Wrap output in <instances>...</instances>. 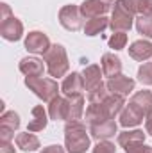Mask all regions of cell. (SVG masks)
Instances as JSON below:
<instances>
[{
	"label": "cell",
	"instance_id": "1",
	"mask_svg": "<svg viewBox=\"0 0 152 153\" xmlns=\"http://www.w3.org/2000/svg\"><path fill=\"white\" fill-rule=\"evenodd\" d=\"M123 105H125V98L123 96L109 94L104 102L90 103L88 105V109H86V121L90 125H95V123H102V121L113 119L116 114L122 112Z\"/></svg>",
	"mask_w": 152,
	"mask_h": 153
},
{
	"label": "cell",
	"instance_id": "2",
	"mask_svg": "<svg viewBox=\"0 0 152 153\" xmlns=\"http://www.w3.org/2000/svg\"><path fill=\"white\" fill-rule=\"evenodd\" d=\"M90 135L81 121H66L65 125V146L68 153H86L90 148Z\"/></svg>",
	"mask_w": 152,
	"mask_h": 153
},
{
	"label": "cell",
	"instance_id": "3",
	"mask_svg": "<svg viewBox=\"0 0 152 153\" xmlns=\"http://www.w3.org/2000/svg\"><path fill=\"white\" fill-rule=\"evenodd\" d=\"M45 59V64H47V71L50 73V76L54 78H59V76H65L68 73V68H70V62H68V55H66V50L63 45H52L50 50L43 55Z\"/></svg>",
	"mask_w": 152,
	"mask_h": 153
},
{
	"label": "cell",
	"instance_id": "4",
	"mask_svg": "<svg viewBox=\"0 0 152 153\" xmlns=\"http://www.w3.org/2000/svg\"><path fill=\"white\" fill-rule=\"evenodd\" d=\"M25 85L43 102L50 103L54 98L59 96V85L54 78H41V76H27Z\"/></svg>",
	"mask_w": 152,
	"mask_h": 153
},
{
	"label": "cell",
	"instance_id": "5",
	"mask_svg": "<svg viewBox=\"0 0 152 153\" xmlns=\"http://www.w3.org/2000/svg\"><path fill=\"white\" fill-rule=\"evenodd\" d=\"M132 20H134V16L116 0L113 7V16L109 20V27L113 29V32H127V30H131Z\"/></svg>",
	"mask_w": 152,
	"mask_h": 153
},
{
	"label": "cell",
	"instance_id": "6",
	"mask_svg": "<svg viewBox=\"0 0 152 153\" xmlns=\"http://www.w3.org/2000/svg\"><path fill=\"white\" fill-rule=\"evenodd\" d=\"M82 18L84 16L77 5H65L59 11V23L70 32H75L82 27Z\"/></svg>",
	"mask_w": 152,
	"mask_h": 153
},
{
	"label": "cell",
	"instance_id": "7",
	"mask_svg": "<svg viewBox=\"0 0 152 153\" xmlns=\"http://www.w3.org/2000/svg\"><path fill=\"white\" fill-rule=\"evenodd\" d=\"M50 39L47 34L39 32V30H32L27 34L25 38V50L31 52V53H36V55H45L48 50H50Z\"/></svg>",
	"mask_w": 152,
	"mask_h": 153
},
{
	"label": "cell",
	"instance_id": "8",
	"mask_svg": "<svg viewBox=\"0 0 152 153\" xmlns=\"http://www.w3.org/2000/svg\"><path fill=\"white\" fill-rule=\"evenodd\" d=\"M111 5H114L113 0H84L79 9H81L82 16L86 20H90V18H97V16H106V13L111 9Z\"/></svg>",
	"mask_w": 152,
	"mask_h": 153
},
{
	"label": "cell",
	"instance_id": "9",
	"mask_svg": "<svg viewBox=\"0 0 152 153\" xmlns=\"http://www.w3.org/2000/svg\"><path fill=\"white\" fill-rule=\"evenodd\" d=\"M127 105H131L138 114H141L145 119L150 117L152 116V91H147V89L138 91L136 94H132V98L129 100Z\"/></svg>",
	"mask_w": 152,
	"mask_h": 153
},
{
	"label": "cell",
	"instance_id": "10",
	"mask_svg": "<svg viewBox=\"0 0 152 153\" xmlns=\"http://www.w3.org/2000/svg\"><path fill=\"white\" fill-rule=\"evenodd\" d=\"M134 85L136 82L131 78V76H125V75H118L114 78H108L106 82V87L111 94H120V96H129L131 91H134Z\"/></svg>",
	"mask_w": 152,
	"mask_h": 153
},
{
	"label": "cell",
	"instance_id": "11",
	"mask_svg": "<svg viewBox=\"0 0 152 153\" xmlns=\"http://www.w3.org/2000/svg\"><path fill=\"white\" fill-rule=\"evenodd\" d=\"M61 91L66 98H77V96H82V91H84V80L81 73H70L63 80L61 84Z\"/></svg>",
	"mask_w": 152,
	"mask_h": 153
},
{
	"label": "cell",
	"instance_id": "12",
	"mask_svg": "<svg viewBox=\"0 0 152 153\" xmlns=\"http://www.w3.org/2000/svg\"><path fill=\"white\" fill-rule=\"evenodd\" d=\"M0 34L5 41H18L23 36V25L18 18L11 16L0 23Z\"/></svg>",
	"mask_w": 152,
	"mask_h": 153
},
{
	"label": "cell",
	"instance_id": "13",
	"mask_svg": "<svg viewBox=\"0 0 152 153\" xmlns=\"http://www.w3.org/2000/svg\"><path fill=\"white\" fill-rule=\"evenodd\" d=\"M116 121L114 119H108V121H102V123H95V125H90V134L95 141H108L114 137L116 134Z\"/></svg>",
	"mask_w": 152,
	"mask_h": 153
},
{
	"label": "cell",
	"instance_id": "14",
	"mask_svg": "<svg viewBox=\"0 0 152 153\" xmlns=\"http://www.w3.org/2000/svg\"><path fill=\"white\" fill-rule=\"evenodd\" d=\"M48 117L54 121H68V98L57 96L48 103Z\"/></svg>",
	"mask_w": 152,
	"mask_h": 153
},
{
	"label": "cell",
	"instance_id": "15",
	"mask_svg": "<svg viewBox=\"0 0 152 153\" xmlns=\"http://www.w3.org/2000/svg\"><path fill=\"white\" fill-rule=\"evenodd\" d=\"M102 70H100V66H97V64H90V66H86L84 68V71H82V80H84V89L90 93L91 89H95V87H99L100 84H102Z\"/></svg>",
	"mask_w": 152,
	"mask_h": 153
},
{
	"label": "cell",
	"instance_id": "16",
	"mask_svg": "<svg viewBox=\"0 0 152 153\" xmlns=\"http://www.w3.org/2000/svg\"><path fill=\"white\" fill-rule=\"evenodd\" d=\"M18 68L25 76H41L47 66L43 64V61H39L38 57H23L20 61Z\"/></svg>",
	"mask_w": 152,
	"mask_h": 153
},
{
	"label": "cell",
	"instance_id": "17",
	"mask_svg": "<svg viewBox=\"0 0 152 153\" xmlns=\"http://www.w3.org/2000/svg\"><path fill=\"white\" fill-rule=\"evenodd\" d=\"M100 64H102V73H104V76L114 78V76L122 75V61L114 53H104Z\"/></svg>",
	"mask_w": 152,
	"mask_h": 153
},
{
	"label": "cell",
	"instance_id": "18",
	"mask_svg": "<svg viewBox=\"0 0 152 153\" xmlns=\"http://www.w3.org/2000/svg\"><path fill=\"white\" fill-rule=\"evenodd\" d=\"M129 55L134 59V61H147L152 57V43L150 41H145V39H138L134 41L131 46H129Z\"/></svg>",
	"mask_w": 152,
	"mask_h": 153
},
{
	"label": "cell",
	"instance_id": "19",
	"mask_svg": "<svg viewBox=\"0 0 152 153\" xmlns=\"http://www.w3.org/2000/svg\"><path fill=\"white\" fill-rule=\"evenodd\" d=\"M47 123H48L47 111L43 109V105H36L32 109V117H31V121L27 125V130L29 132H41V130H45Z\"/></svg>",
	"mask_w": 152,
	"mask_h": 153
},
{
	"label": "cell",
	"instance_id": "20",
	"mask_svg": "<svg viewBox=\"0 0 152 153\" xmlns=\"http://www.w3.org/2000/svg\"><path fill=\"white\" fill-rule=\"evenodd\" d=\"M109 27V20L106 16H97V18H90L84 25V34L93 38L97 34H102L106 29Z\"/></svg>",
	"mask_w": 152,
	"mask_h": 153
},
{
	"label": "cell",
	"instance_id": "21",
	"mask_svg": "<svg viewBox=\"0 0 152 153\" xmlns=\"http://www.w3.org/2000/svg\"><path fill=\"white\" fill-rule=\"evenodd\" d=\"M16 146L22 150V152H36L39 148V139L31 132L29 134V130L27 132H23V134H18L16 135Z\"/></svg>",
	"mask_w": 152,
	"mask_h": 153
},
{
	"label": "cell",
	"instance_id": "22",
	"mask_svg": "<svg viewBox=\"0 0 152 153\" xmlns=\"http://www.w3.org/2000/svg\"><path fill=\"white\" fill-rule=\"evenodd\" d=\"M145 117L141 114H138L131 105H125L120 112V125L125 126V128H131V126H138Z\"/></svg>",
	"mask_w": 152,
	"mask_h": 153
},
{
	"label": "cell",
	"instance_id": "23",
	"mask_svg": "<svg viewBox=\"0 0 152 153\" xmlns=\"http://www.w3.org/2000/svg\"><path fill=\"white\" fill-rule=\"evenodd\" d=\"M138 143H145V134L143 130H131V132H122L118 134V144L125 150L132 144H138Z\"/></svg>",
	"mask_w": 152,
	"mask_h": 153
},
{
	"label": "cell",
	"instance_id": "24",
	"mask_svg": "<svg viewBox=\"0 0 152 153\" xmlns=\"http://www.w3.org/2000/svg\"><path fill=\"white\" fill-rule=\"evenodd\" d=\"M84 114V96L68 98V121H79Z\"/></svg>",
	"mask_w": 152,
	"mask_h": 153
},
{
	"label": "cell",
	"instance_id": "25",
	"mask_svg": "<svg viewBox=\"0 0 152 153\" xmlns=\"http://www.w3.org/2000/svg\"><path fill=\"white\" fill-rule=\"evenodd\" d=\"M0 128H7L11 132H16L20 128V116L16 114L14 111L4 112L2 117H0Z\"/></svg>",
	"mask_w": 152,
	"mask_h": 153
},
{
	"label": "cell",
	"instance_id": "26",
	"mask_svg": "<svg viewBox=\"0 0 152 153\" xmlns=\"http://www.w3.org/2000/svg\"><path fill=\"white\" fill-rule=\"evenodd\" d=\"M136 30H138L141 36L152 39V16L138 14V18H136Z\"/></svg>",
	"mask_w": 152,
	"mask_h": 153
},
{
	"label": "cell",
	"instance_id": "27",
	"mask_svg": "<svg viewBox=\"0 0 152 153\" xmlns=\"http://www.w3.org/2000/svg\"><path fill=\"white\" fill-rule=\"evenodd\" d=\"M109 94H111V93L108 91L106 84H100L99 87H95V89H91V91L88 93V102H90V103H100V102H104Z\"/></svg>",
	"mask_w": 152,
	"mask_h": 153
},
{
	"label": "cell",
	"instance_id": "28",
	"mask_svg": "<svg viewBox=\"0 0 152 153\" xmlns=\"http://www.w3.org/2000/svg\"><path fill=\"white\" fill-rule=\"evenodd\" d=\"M138 80L143 85H152V62H143L138 70Z\"/></svg>",
	"mask_w": 152,
	"mask_h": 153
},
{
	"label": "cell",
	"instance_id": "29",
	"mask_svg": "<svg viewBox=\"0 0 152 153\" xmlns=\"http://www.w3.org/2000/svg\"><path fill=\"white\" fill-rule=\"evenodd\" d=\"M127 45V34L125 32H113V36L109 38V48L113 50H122Z\"/></svg>",
	"mask_w": 152,
	"mask_h": 153
},
{
	"label": "cell",
	"instance_id": "30",
	"mask_svg": "<svg viewBox=\"0 0 152 153\" xmlns=\"http://www.w3.org/2000/svg\"><path fill=\"white\" fill-rule=\"evenodd\" d=\"M93 153H116V148L109 141H99L97 146L93 148Z\"/></svg>",
	"mask_w": 152,
	"mask_h": 153
},
{
	"label": "cell",
	"instance_id": "31",
	"mask_svg": "<svg viewBox=\"0 0 152 153\" xmlns=\"http://www.w3.org/2000/svg\"><path fill=\"white\" fill-rule=\"evenodd\" d=\"M138 14L152 16V0H138Z\"/></svg>",
	"mask_w": 152,
	"mask_h": 153
},
{
	"label": "cell",
	"instance_id": "32",
	"mask_svg": "<svg viewBox=\"0 0 152 153\" xmlns=\"http://www.w3.org/2000/svg\"><path fill=\"white\" fill-rule=\"evenodd\" d=\"M125 153H152V146H147L145 143H138L125 148Z\"/></svg>",
	"mask_w": 152,
	"mask_h": 153
},
{
	"label": "cell",
	"instance_id": "33",
	"mask_svg": "<svg viewBox=\"0 0 152 153\" xmlns=\"http://www.w3.org/2000/svg\"><path fill=\"white\" fill-rule=\"evenodd\" d=\"M13 135H14V132H11L7 128H0V143H11Z\"/></svg>",
	"mask_w": 152,
	"mask_h": 153
},
{
	"label": "cell",
	"instance_id": "34",
	"mask_svg": "<svg viewBox=\"0 0 152 153\" xmlns=\"http://www.w3.org/2000/svg\"><path fill=\"white\" fill-rule=\"evenodd\" d=\"M41 153H65V150L59 146V144H50V146H47V148H43Z\"/></svg>",
	"mask_w": 152,
	"mask_h": 153
},
{
	"label": "cell",
	"instance_id": "35",
	"mask_svg": "<svg viewBox=\"0 0 152 153\" xmlns=\"http://www.w3.org/2000/svg\"><path fill=\"white\" fill-rule=\"evenodd\" d=\"M0 153H14V146L11 143H0Z\"/></svg>",
	"mask_w": 152,
	"mask_h": 153
},
{
	"label": "cell",
	"instance_id": "36",
	"mask_svg": "<svg viewBox=\"0 0 152 153\" xmlns=\"http://www.w3.org/2000/svg\"><path fill=\"white\" fill-rule=\"evenodd\" d=\"M7 18H11V9H9V5L7 4H2V22L4 20H7Z\"/></svg>",
	"mask_w": 152,
	"mask_h": 153
},
{
	"label": "cell",
	"instance_id": "37",
	"mask_svg": "<svg viewBox=\"0 0 152 153\" xmlns=\"http://www.w3.org/2000/svg\"><path fill=\"white\" fill-rule=\"evenodd\" d=\"M145 130H147V134L152 135V116L150 117H147V123H145Z\"/></svg>",
	"mask_w": 152,
	"mask_h": 153
}]
</instances>
